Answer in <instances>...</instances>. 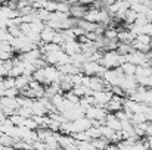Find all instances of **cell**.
Instances as JSON below:
<instances>
[{
	"label": "cell",
	"instance_id": "cell-1",
	"mask_svg": "<svg viewBox=\"0 0 152 150\" xmlns=\"http://www.w3.org/2000/svg\"><path fill=\"white\" fill-rule=\"evenodd\" d=\"M124 56L120 54L117 50H108L105 53H102V57L99 60L102 66H105L106 69H114V68H120L124 63Z\"/></svg>",
	"mask_w": 152,
	"mask_h": 150
},
{
	"label": "cell",
	"instance_id": "cell-2",
	"mask_svg": "<svg viewBox=\"0 0 152 150\" xmlns=\"http://www.w3.org/2000/svg\"><path fill=\"white\" fill-rule=\"evenodd\" d=\"M124 74H123V71L120 69V68H114V69H106V72L103 74V80H105V83L108 84V86H111V87H115V86H118L120 87V84H121V81L124 80Z\"/></svg>",
	"mask_w": 152,
	"mask_h": 150
},
{
	"label": "cell",
	"instance_id": "cell-3",
	"mask_svg": "<svg viewBox=\"0 0 152 150\" xmlns=\"http://www.w3.org/2000/svg\"><path fill=\"white\" fill-rule=\"evenodd\" d=\"M81 72L84 75H99V77H103V74L106 72V68L102 66L99 62H84L81 65Z\"/></svg>",
	"mask_w": 152,
	"mask_h": 150
},
{
	"label": "cell",
	"instance_id": "cell-4",
	"mask_svg": "<svg viewBox=\"0 0 152 150\" xmlns=\"http://www.w3.org/2000/svg\"><path fill=\"white\" fill-rule=\"evenodd\" d=\"M120 87L123 88V91H124V93H126V96L129 97L130 94H133V93L137 90L139 84H137V81H136V77H134V75H126V77H124V80L121 81Z\"/></svg>",
	"mask_w": 152,
	"mask_h": 150
},
{
	"label": "cell",
	"instance_id": "cell-5",
	"mask_svg": "<svg viewBox=\"0 0 152 150\" xmlns=\"http://www.w3.org/2000/svg\"><path fill=\"white\" fill-rule=\"evenodd\" d=\"M106 109L99 106H90L86 109V116L92 121H105L106 119Z\"/></svg>",
	"mask_w": 152,
	"mask_h": 150
},
{
	"label": "cell",
	"instance_id": "cell-6",
	"mask_svg": "<svg viewBox=\"0 0 152 150\" xmlns=\"http://www.w3.org/2000/svg\"><path fill=\"white\" fill-rule=\"evenodd\" d=\"M112 91L111 90H101V91H95L93 93V99H95V106L103 107L108 104V101L112 99Z\"/></svg>",
	"mask_w": 152,
	"mask_h": 150
},
{
	"label": "cell",
	"instance_id": "cell-7",
	"mask_svg": "<svg viewBox=\"0 0 152 150\" xmlns=\"http://www.w3.org/2000/svg\"><path fill=\"white\" fill-rule=\"evenodd\" d=\"M61 46H62V50L69 56L81 53V43L78 40H68V41H64Z\"/></svg>",
	"mask_w": 152,
	"mask_h": 150
},
{
	"label": "cell",
	"instance_id": "cell-8",
	"mask_svg": "<svg viewBox=\"0 0 152 150\" xmlns=\"http://www.w3.org/2000/svg\"><path fill=\"white\" fill-rule=\"evenodd\" d=\"M87 10H89V7H87L86 4L74 3V4H71L69 15H71V18H74V19H84V16H86Z\"/></svg>",
	"mask_w": 152,
	"mask_h": 150
},
{
	"label": "cell",
	"instance_id": "cell-9",
	"mask_svg": "<svg viewBox=\"0 0 152 150\" xmlns=\"http://www.w3.org/2000/svg\"><path fill=\"white\" fill-rule=\"evenodd\" d=\"M65 56V51L61 49L58 50V51H50V53H45L43 54V59L48 62V63H50V65H58L61 60H62V57Z\"/></svg>",
	"mask_w": 152,
	"mask_h": 150
},
{
	"label": "cell",
	"instance_id": "cell-10",
	"mask_svg": "<svg viewBox=\"0 0 152 150\" xmlns=\"http://www.w3.org/2000/svg\"><path fill=\"white\" fill-rule=\"evenodd\" d=\"M105 125L112 128L114 131H121V121L115 116V113H108L105 119Z\"/></svg>",
	"mask_w": 152,
	"mask_h": 150
},
{
	"label": "cell",
	"instance_id": "cell-11",
	"mask_svg": "<svg viewBox=\"0 0 152 150\" xmlns=\"http://www.w3.org/2000/svg\"><path fill=\"white\" fill-rule=\"evenodd\" d=\"M31 80H33V77H28V75H19V77L15 78V87H16L19 91H21V90H25V88H28Z\"/></svg>",
	"mask_w": 152,
	"mask_h": 150
},
{
	"label": "cell",
	"instance_id": "cell-12",
	"mask_svg": "<svg viewBox=\"0 0 152 150\" xmlns=\"http://www.w3.org/2000/svg\"><path fill=\"white\" fill-rule=\"evenodd\" d=\"M136 40V36L130 31V30H121L118 31V41L120 43H133Z\"/></svg>",
	"mask_w": 152,
	"mask_h": 150
},
{
	"label": "cell",
	"instance_id": "cell-13",
	"mask_svg": "<svg viewBox=\"0 0 152 150\" xmlns=\"http://www.w3.org/2000/svg\"><path fill=\"white\" fill-rule=\"evenodd\" d=\"M56 34H58V31H55L53 28H50V27L46 25V28L40 33V36H42V41H43V43H53Z\"/></svg>",
	"mask_w": 152,
	"mask_h": 150
},
{
	"label": "cell",
	"instance_id": "cell-14",
	"mask_svg": "<svg viewBox=\"0 0 152 150\" xmlns=\"http://www.w3.org/2000/svg\"><path fill=\"white\" fill-rule=\"evenodd\" d=\"M120 69L123 71V74H124V75H136V69H137V66H136L134 63L124 62V63L120 66Z\"/></svg>",
	"mask_w": 152,
	"mask_h": 150
},
{
	"label": "cell",
	"instance_id": "cell-15",
	"mask_svg": "<svg viewBox=\"0 0 152 150\" xmlns=\"http://www.w3.org/2000/svg\"><path fill=\"white\" fill-rule=\"evenodd\" d=\"M137 12H134L133 9H129L127 12H126V15H124V22L127 24V25H132V24H134V21L137 19Z\"/></svg>",
	"mask_w": 152,
	"mask_h": 150
},
{
	"label": "cell",
	"instance_id": "cell-16",
	"mask_svg": "<svg viewBox=\"0 0 152 150\" xmlns=\"http://www.w3.org/2000/svg\"><path fill=\"white\" fill-rule=\"evenodd\" d=\"M103 37L108 38V40H118V30L114 28V27L105 28V31H103Z\"/></svg>",
	"mask_w": 152,
	"mask_h": 150
},
{
	"label": "cell",
	"instance_id": "cell-17",
	"mask_svg": "<svg viewBox=\"0 0 152 150\" xmlns=\"http://www.w3.org/2000/svg\"><path fill=\"white\" fill-rule=\"evenodd\" d=\"M33 80H36V81H39L40 84L46 86V72H45V68L37 69V71L33 74Z\"/></svg>",
	"mask_w": 152,
	"mask_h": 150
},
{
	"label": "cell",
	"instance_id": "cell-18",
	"mask_svg": "<svg viewBox=\"0 0 152 150\" xmlns=\"http://www.w3.org/2000/svg\"><path fill=\"white\" fill-rule=\"evenodd\" d=\"M132 44H133V49L137 50V51H142V53H149L152 50L151 44H143V43H140V41H137V40H134Z\"/></svg>",
	"mask_w": 152,
	"mask_h": 150
},
{
	"label": "cell",
	"instance_id": "cell-19",
	"mask_svg": "<svg viewBox=\"0 0 152 150\" xmlns=\"http://www.w3.org/2000/svg\"><path fill=\"white\" fill-rule=\"evenodd\" d=\"M117 51L120 54H129V53H133L134 49H133V44H130V43H120Z\"/></svg>",
	"mask_w": 152,
	"mask_h": 150
},
{
	"label": "cell",
	"instance_id": "cell-20",
	"mask_svg": "<svg viewBox=\"0 0 152 150\" xmlns=\"http://www.w3.org/2000/svg\"><path fill=\"white\" fill-rule=\"evenodd\" d=\"M30 27H31V31H34V33H42L45 28H46V24L43 22V21H36V22H31L30 24Z\"/></svg>",
	"mask_w": 152,
	"mask_h": 150
},
{
	"label": "cell",
	"instance_id": "cell-21",
	"mask_svg": "<svg viewBox=\"0 0 152 150\" xmlns=\"http://www.w3.org/2000/svg\"><path fill=\"white\" fill-rule=\"evenodd\" d=\"M136 40L143 43V44H151L152 43V37L149 34H139V36H136Z\"/></svg>",
	"mask_w": 152,
	"mask_h": 150
},
{
	"label": "cell",
	"instance_id": "cell-22",
	"mask_svg": "<svg viewBox=\"0 0 152 150\" xmlns=\"http://www.w3.org/2000/svg\"><path fill=\"white\" fill-rule=\"evenodd\" d=\"M3 87L4 88H13L15 87V78L13 77H4L3 78Z\"/></svg>",
	"mask_w": 152,
	"mask_h": 150
},
{
	"label": "cell",
	"instance_id": "cell-23",
	"mask_svg": "<svg viewBox=\"0 0 152 150\" xmlns=\"http://www.w3.org/2000/svg\"><path fill=\"white\" fill-rule=\"evenodd\" d=\"M18 94H19V90H18L16 87H13V88H6V90H4V96H6V97H18Z\"/></svg>",
	"mask_w": 152,
	"mask_h": 150
},
{
	"label": "cell",
	"instance_id": "cell-24",
	"mask_svg": "<svg viewBox=\"0 0 152 150\" xmlns=\"http://www.w3.org/2000/svg\"><path fill=\"white\" fill-rule=\"evenodd\" d=\"M7 72H9V71H7V69L4 68V65L1 63V65H0V78H4V77H7Z\"/></svg>",
	"mask_w": 152,
	"mask_h": 150
},
{
	"label": "cell",
	"instance_id": "cell-25",
	"mask_svg": "<svg viewBox=\"0 0 152 150\" xmlns=\"http://www.w3.org/2000/svg\"><path fill=\"white\" fill-rule=\"evenodd\" d=\"M145 134H146L148 137H152V122H148V125H146V131H145Z\"/></svg>",
	"mask_w": 152,
	"mask_h": 150
},
{
	"label": "cell",
	"instance_id": "cell-26",
	"mask_svg": "<svg viewBox=\"0 0 152 150\" xmlns=\"http://www.w3.org/2000/svg\"><path fill=\"white\" fill-rule=\"evenodd\" d=\"M95 1H98V0H77V3H80V4H93Z\"/></svg>",
	"mask_w": 152,
	"mask_h": 150
},
{
	"label": "cell",
	"instance_id": "cell-27",
	"mask_svg": "<svg viewBox=\"0 0 152 150\" xmlns=\"http://www.w3.org/2000/svg\"><path fill=\"white\" fill-rule=\"evenodd\" d=\"M62 3H68V4H74V3H77V0H61Z\"/></svg>",
	"mask_w": 152,
	"mask_h": 150
},
{
	"label": "cell",
	"instance_id": "cell-28",
	"mask_svg": "<svg viewBox=\"0 0 152 150\" xmlns=\"http://www.w3.org/2000/svg\"><path fill=\"white\" fill-rule=\"evenodd\" d=\"M148 144H149V150H152V137H148Z\"/></svg>",
	"mask_w": 152,
	"mask_h": 150
},
{
	"label": "cell",
	"instance_id": "cell-29",
	"mask_svg": "<svg viewBox=\"0 0 152 150\" xmlns=\"http://www.w3.org/2000/svg\"><path fill=\"white\" fill-rule=\"evenodd\" d=\"M151 37H152V34H151Z\"/></svg>",
	"mask_w": 152,
	"mask_h": 150
}]
</instances>
